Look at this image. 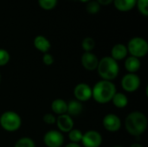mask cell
Returning <instances> with one entry per match:
<instances>
[{
  "instance_id": "obj_1",
  "label": "cell",
  "mask_w": 148,
  "mask_h": 147,
  "mask_svg": "<svg viewBox=\"0 0 148 147\" xmlns=\"http://www.w3.org/2000/svg\"><path fill=\"white\" fill-rule=\"evenodd\" d=\"M125 126L129 134L134 137H140L147 128V116L139 111L132 112L126 118Z\"/></svg>"
},
{
  "instance_id": "obj_2",
  "label": "cell",
  "mask_w": 148,
  "mask_h": 147,
  "mask_svg": "<svg viewBox=\"0 0 148 147\" xmlns=\"http://www.w3.org/2000/svg\"><path fill=\"white\" fill-rule=\"evenodd\" d=\"M116 93L115 85L109 81L101 80L98 81L92 89V97L101 104H105L112 101Z\"/></svg>"
},
{
  "instance_id": "obj_3",
  "label": "cell",
  "mask_w": 148,
  "mask_h": 147,
  "mask_svg": "<svg viewBox=\"0 0 148 147\" xmlns=\"http://www.w3.org/2000/svg\"><path fill=\"white\" fill-rule=\"evenodd\" d=\"M96 69L102 80L105 81H111L119 75V65L111 56H105L99 61Z\"/></svg>"
},
{
  "instance_id": "obj_4",
  "label": "cell",
  "mask_w": 148,
  "mask_h": 147,
  "mask_svg": "<svg viewBox=\"0 0 148 147\" xmlns=\"http://www.w3.org/2000/svg\"><path fill=\"white\" fill-rule=\"evenodd\" d=\"M22 120L20 116L13 111H6L0 116V126L7 132H15L20 128Z\"/></svg>"
},
{
  "instance_id": "obj_5",
  "label": "cell",
  "mask_w": 148,
  "mask_h": 147,
  "mask_svg": "<svg viewBox=\"0 0 148 147\" xmlns=\"http://www.w3.org/2000/svg\"><path fill=\"white\" fill-rule=\"evenodd\" d=\"M127 49V52L131 54V56L140 58L147 54L148 44L147 41L141 37H134L129 41Z\"/></svg>"
},
{
  "instance_id": "obj_6",
  "label": "cell",
  "mask_w": 148,
  "mask_h": 147,
  "mask_svg": "<svg viewBox=\"0 0 148 147\" xmlns=\"http://www.w3.org/2000/svg\"><path fill=\"white\" fill-rule=\"evenodd\" d=\"M140 79L139 75L136 74L128 73L125 75L121 80L122 88L128 93L135 92L140 88Z\"/></svg>"
},
{
  "instance_id": "obj_7",
  "label": "cell",
  "mask_w": 148,
  "mask_h": 147,
  "mask_svg": "<svg viewBox=\"0 0 148 147\" xmlns=\"http://www.w3.org/2000/svg\"><path fill=\"white\" fill-rule=\"evenodd\" d=\"M43 142L48 147H61L64 143V137L60 131L50 130L45 133Z\"/></svg>"
},
{
  "instance_id": "obj_8",
  "label": "cell",
  "mask_w": 148,
  "mask_h": 147,
  "mask_svg": "<svg viewBox=\"0 0 148 147\" xmlns=\"http://www.w3.org/2000/svg\"><path fill=\"white\" fill-rule=\"evenodd\" d=\"M81 142L85 147H100L102 143V137L97 131L90 130L83 133Z\"/></svg>"
},
{
  "instance_id": "obj_9",
  "label": "cell",
  "mask_w": 148,
  "mask_h": 147,
  "mask_svg": "<svg viewBox=\"0 0 148 147\" xmlns=\"http://www.w3.org/2000/svg\"><path fill=\"white\" fill-rule=\"evenodd\" d=\"M74 94L78 101H87L92 98V88L87 83H79L75 88Z\"/></svg>"
},
{
  "instance_id": "obj_10",
  "label": "cell",
  "mask_w": 148,
  "mask_h": 147,
  "mask_svg": "<svg viewBox=\"0 0 148 147\" xmlns=\"http://www.w3.org/2000/svg\"><path fill=\"white\" fill-rule=\"evenodd\" d=\"M103 126L108 132L111 133L117 132L121 127V119L116 114L108 113L103 119Z\"/></svg>"
},
{
  "instance_id": "obj_11",
  "label": "cell",
  "mask_w": 148,
  "mask_h": 147,
  "mask_svg": "<svg viewBox=\"0 0 148 147\" xmlns=\"http://www.w3.org/2000/svg\"><path fill=\"white\" fill-rule=\"evenodd\" d=\"M56 123L61 133H69L73 129L74 126V120L68 113L59 115Z\"/></svg>"
},
{
  "instance_id": "obj_12",
  "label": "cell",
  "mask_w": 148,
  "mask_h": 147,
  "mask_svg": "<svg viewBox=\"0 0 148 147\" xmlns=\"http://www.w3.org/2000/svg\"><path fill=\"white\" fill-rule=\"evenodd\" d=\"M99 59L92 52H85L82 56V64L85 69L93 71L97 68Z\"/></svg>"
},
{
  "instance_id": "obj_13",
  "label": "cell",
  "mask_w": 148,
  "mask_h": 147,
  "mask_svg": "<svg viewBox=\"0 0 148 147\" xmlns=\"http://www.w3.org/2000/svg\"><path fill=\"white\" fill-rule=\"evenodd\" d=\"M127 55V49L124 44L118 43L112 48L111 57L116 62L125 59Z\"/></svg>"
},
{
  "instance_id": "obj_14",
  "label": "cell",
  "mask_w": 148,
  "mask_h": 147,
  "mask_svg": "<svg viewBox=\"0 0 148 147\" xmlns=\"http://www.w3.org/2000/svg\"><path fill=\"white\" fill-rule=\"evenodd\" d=\"M34 46L36 47V49H38L39 51H41L44 54L48 53V51L49 50V49L51 47L49 41L43 36H37L35 38Z\"/></svg>"
},
{
  "instance_id": "obj_15",
  "label": "cell",
  "mask_w": 148,
  "mask_h": 147,
  "mask_svg": "<svg viewBox=\"0 0 148 147\" xmlns=\"http://www.w3.org/2000/svg\"><path fill=\"white\" fill-rule=\"evenodd\" d=\"M125 68L128 73L136 74V72L140 68V61L139 58L134 56H129L125 61Z\"/></svg>"
},
{
  "instance_id": "obj_16",
  "label": "cell",
  "mask_w": 148,
  "mask_h": 147,
  "mask_svg": "<svg viewBox=\"0 0 148 147\" xmlns=\"http://www.w3.org/2000/svg\"><path fill=\"white\" fill-rule=\"evenodd\" d=\"M51 109L52 111L58 114V115H62L67 113V109H68V103L62 100V99H56L53 101L51 104Z\"/></svg>"
},
{
  "instance_id": "obj_17",
  "label": "cell",
  "mask_w": 148,
  "mask_h": 147,
  "mask_svg": "<svg viewBox=\"0 0 148 147\" xmlns=\"http://www.w3.org/2000/svg\"><path fill=\"white\" fill-rule=\"evenodd\" d=\"M83 111L82 104L78 101H71L68 103L67 113L69 116H78Z\"/></svg>"
},
{
  "instance_id": "obj_18",
  "label": "cell",
  "mask_w": 148,
  "mask_h": 147,
  "mask_svg": "<svg viewBox=\"0 0 148 147\" xmlns=\"http://www.w3.org/2000/svg\"><path fill=\"white\" fill-rule=\"evenodd\" d=\"M137 0H114L115 7L121 11H128L136 4Z\"/></svg>"
},
{
  "instance_id": "obj_19",
  "label": "cell",
  "mask_w": 148,
  "mask_h": 147,
  "mask_svg": "<svg viewBox=\"0 0 148 147\" xmlns=\"http://www.w3.org/2000/svg\"><path fill=\"white\" fill-rule=\"evenodd\" d=\"M112 101L114 103V105L118 107V108H124L127 107V103H128V99L127 97L126 94H122V93H115V94L114 95Z\"/></svg>"
},
{
  "instance_id": "obj_20",
  "label": "cell",
  "mask_w": 148,
  "mask_h": 147,
  "mask_svg": "<svg viewBox=\"0 0 148 147\" xmlns=\"http://www.w3.org/2000/svg\"><path fill=\"white\" fill-rule=\"evenodd\" d=\"M83 133L78 130V129H72L70 132H69V139L72 143H76L78 144L79 142L82 141Z\"/></svg>"
},
{
  "instance_id": "obj_21",
  "label": "cell",
  "mask_w": 148,
  "mask_h": 147,
  "mask_svg": "<svg viewBox=\"0 0 148 147\" xmlns=\"http://www.w3.org/2000/svg\"><path fill=\"white\" fill-rule=\"evenodd\" d=\"M14 147H36V146L32 139L28 137H23L19 139L16 142Z\"/></svg>"
},
{
  "instance_id": "obj_22",
  "label": "cell",
  "mask_w": 148,
  "mask_h": 147,
  "mask_svg": "<svg viewBox=\"0 0 148 147\" xmlns=\"http://www.w3.org/2000/svg\"><path fill=\"white\" fill-rule=\"evenodd\" d=\"M95 46V40L91 37H86L82 41V49L85 50V52H91V50L94 49Z\"/></svg>"
},
{
  "instance_id": "obj_23",
  "label": "cell",
  "mask_w": 148,
  "mask_h": 147,
  "mask_svg": "<svg viewBox=\"0 0 148 147\" xmlns=\"http://www.w3.org/2000/svg\"><path fill=\"white\" fill-rule=\"evenodd\" d=\"M38 3L42 9L51 10L56 5L57 0H38Z\"/></svg>"
},
{
  "instance_id": "obj_24",
  "label": "cell",
  "mask_w": 148,
  "mask_h": 147,
  "mask_svg": "<svg viewBox=\"0 0 148 147\" xmlns=\"http://www.w3.org/2000/svg\"><path fill=\"white\" fill-rule=\"evenodd\" d=\"M86 9H87L88 13L96 14L100 10V4L97 3V1H91L87 4Z\"/></svg>"
},
{
  "instance_id": "obj_25",
  "label": "cell",
  "mask_w": 148,
  "mask_h": 147,
  "mask_svg": "<svg viewBox=\"0 0 148 147\" xmlns=\"http://www.w3.org/2000/svg\"><path fill=\"white\" fill-rule=\"evenodd\" d=\"M147 1L148 0H137V5L140 12L143 14L144 16L148 15V9H147Z\"/></svg>"
},
{
  "instance_id": "obj_26",
  "label": "cell",
  "mask_w": 148,
  "mask_h": 147,
  "mask_svg": "<svg viewBox=\"0 0 148 147\" xmlns=\"http://www.w3.org/2000/svg\"><path fill=\"white\" fill-rule=\"evenodd\" d=\"M10 54L7 50L0 49V66L6 65L10 61Z\"/></svg>"
},
{
  "instance_id": "obj_27",
  "label": "cell",
  "mask_w": 148,
  "mask_h": 147,
  "mask_svg": "<svg viewBox=\"0 0 148 147\" xmlns=\"http://www.w3.org/2000/svg\"><path fill=\"white\" fill-rule=\"evenodd\" d=\"M42 62L45 65L50 66L54 63V58H53L52 55H50L49 53H45L42 56Z\"/></svg>"
},
{
  "instance_id": "obj_28",
  "label": "cell",
  "mask_w": 148,
  "mask_h": 147,
  "mask_svg": "<svg viewBox=\"0 0 148 147\" xmlns=\"http://www.w3.org/2000/svg\"><path fill=\"white\" fill-rule=\"evenodd\" d=\"M43 121L46 123V124H49V125H52V124H55L56 121V118L51 114V113H46L44 116H43Z\"/></svg>"
},
{
  "instance_id": "obj_29",
  "label": "cell",
  "mask_w": 148,
  "mask_h": 147,
  "mask_svg": "<svg viewBox=\"0 0 148 147\" xmlns=\"http://www.w3.org/2000/svg\"><path fill=\"white\" fill-rule=\"evenodd\" d=\"M114 0H97V3L99 4H102V5H108L110 4Z\"/></svg>"
},
{
  "instance_id": "obj_30",
  "label": "cell",
  "mask_w": 148,
  "mask_h": 147,
  "mask_svg": "<svg viewBox=\"0 0 148 147\" xmlns=\"http://www.w3.org/2000/svg\"><path fill=\"white\" fill-rule=\"evenodd\" d=\"M65 147H81L80 146V145L79 144H76V143H69V144H68L67 146Z\"/></svg>"
},
{
  "instance_id": "obj_31",
  "label": "cell",
  "mask_w": 148,
  "mask_h": 147,
  "mask_svg": "<svg viewBox=\"0 0 148 147\" xmlns=\"http://www.w3.org/2000/svg\"><path fill=\"white\" fill-rule=\"evenodd\" d=\"M130 147H143L140 144H138V143H135V144H133Z\"/></svg>"
},
{
  "instance_id": "obj_32",
  "label": "cell",
  "mask_w": 148,
  "mask_h": 147,
  "mask_svg": "<svg viewBox=\"0 0 148 147\" xmlns=\"http://www.w3.org/2000/svg\"><path fill=\"white\" fill-rule=\"evenodd\" d=\"M80 1H82V2H88L90 0H80Z\"/></svg>"
},
{
  "instance_id": "obj_33",
  "label": "cell",
  "mask_w": 148,
  "mask_h": 147,
  "mask_svg": "<svg viewBox=\"0 0 148 147\" xmlns=\"http://www.w3.org/2000/svg\"><path fill=\"white\" fill-rule=\"evenodd\" d=\"M1 79H2V76H1V73H0V82H1Z\"/></svg>"
},
{
  "instance_id": "obj_34",
  "label": "cell",
  "mask_w": 148,
  "mask_h": 147,
  "mask_svg": "<svg viewBox=\"0 0 148 147\" xmlns=\"http://www.w3.org/2000/svg\"><path fill=\"white\" fill-rule=\"evenodd\" d=\"M113 147H123V146H113Z\"/></svg>"
}]
</instances>
